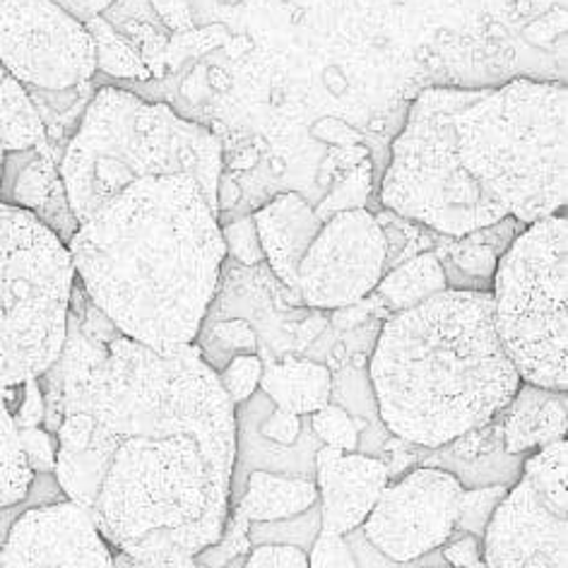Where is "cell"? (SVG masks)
Instances as JSON below:
<instances>
[{"instance_id":"obj_42","label":"cell","mask_w":568,"mask_h":568,"mask_svg":"<svg viewBox=\"0 0 568 568\" xmlns=\"http://www.w3.org/2000/svg\"><path fill=\"white\" fill-rule=\"evenodd\" d=\"M197 568H203V566H197Z\"/></svg>"},{"instance_id":"obj_37","label":"cell","mask_w":568,"mask_h":568,"mask_svg":"<svg viewBox=\"0 0 568 568\" xmlns=\"http://www.w3.org/2000/svg\"><path fill=\"white\" fill-rule=\"evenodd\" d=\"M444 559L450 568H463L481 559V539L475 535H465L458 539H448L444 545Z\"/></svg>"},{"instance_id":"obj_21","label":"cell","mask_w":568,"mask_h":568,"mask_svg":"<svg viewBox=\"0 0 568 568\" xmlns=\"http://www.w3.org/2000/svg\"><path fill=\"white\" fill-rule=\"evenodd\" d=\"M47 138L44 121L30 92L12 75H0V150H34Z\"/></svg>"},{"instance_id":"obj_2","label":"cell","mask_w":568,"mask_h":568,"mask_svg":"<svg viewBox=\"0 0 568 568\" xmlns=\"http://www.w3.org/2000/svg\"><path fill=\"white\" fill-rule=\"evenodd\" d=\"M566 97L564 82L523 78L422 92L390 148L383 207L450 239L564 212Z\"/></svg>"},{"instance_id":"obj_19","label":"cell","mask_w":568,"mask_h":568,"mask_svg":"<svg viewBox=\"0 0 568 568\" xmlns=\"http://www.w3.org/2000/svg\"><path fill=\"white\" fill-rule=\"evenodd\" d=\"M102 18L123 39V44L140 55L150 75H160L172 32L166 30L150 0H113Z\"/></svg>"},{"instance_id":"obj_29","label":"cell","mask_w":568,"mask_h":568,"mask_svg":"<svg viewBox=\"0 0 568 568\" xmlns=\"http://www.w3.org/2000/svg\"><path fill=\"white\" fill-rule=\"evenodd\" d=\"M222 239L226 246V255H234L239 263L244 265H258L265 261V253L258 239V230H255L253 215L241 217L232 224L222 226Z\"/></svg>"},{"instance_id":"obj_25","label":"cell","mask_w":568,"mask_h":568,"mask_svg":"<svg viewBox=\"0 0 568 568\" xmlns=\"http://www.w3.org/2000/svg\"><path fill=\"white\" fill-rule=\"evenodd\" d=\"M368 193H372V164L362 162L335 183L331 193L316 207V215L328 217L333 212L366 207Z\"/></svg>"},{"instance_id":"obj_22","label":"cell","mask_w":568,"mask_h":568,"mask_svg":"<svg viewBox=\"0 0 568 568\" xmlns=\"http://www.w3.org/2000/svg\"><path fill=\"white\" fill-rule=\"evenodd\" d=\"M34 473L20 446V432L8 407V388H0V508L30 499Z\"/></svg>"},{"instance_id":"obj_3","label":"cell","mask_w":568,"mask_h":568,"mask_svg":"<svg viewBox=\"0 0 568 568\" xmlns=\"http://www.w3.org/2000/svg\"><path fill=\"white\" fill-rule=\"evenodd\" d=\"M68 251L88 300L154 349L195 343L226 258L217 210L191 176L131 183L80 222Z\"/></svg>"},{"instance_id":"obj_13","label":"cell","mask_w":568,"mask_h":568,"mask_svg":"<svg viewBox=\"0 0 568 568\" xmlns=\"http://www.w3.org/2000/svg\"><path fill=\"white\" fill-rule=\"evenodd\" d=\"M388 481L390 473L383 460L323 446L316 453L321 530L349 535L362 528Z\"/></svg>"},{"instance_id":"obj_30","label":"cell","mask_w":568,"mask_h":568,"mask_svg":"<svg viewBox=\"0 0 568 568\" xmlns=\"http://www.w3.org/2000/svg\"><path fill=\"white\" fill-rule=\"evenodd\" d=\"M306 564L308 568H359L347 537L323 530L306 551Z\"/></svg>"},{"instance_id":"obj_27","label":"cell","mask_w":568,"mask_h":568,"mask_svg":"<svg viewBox=\"0 0 568 568\" xmlns=\"http://www.w3.org/2000/svg\"><path fill=\"white\" fill-rule=\"evenodd\" d=\"M217 376L224 393L230 395V400L234 405H241L261 388L263 362L255 357V354H236V357L226 362V366Z\"/></svg>"},{"instance_id":"obj_35","label":"cell","mask_w":568,"mask_h":568,"mask_svg":"<svg viewBox=\"0 0 568 568\" xmlns=\"http://www.w3.org/2000/svg\"><path fill=\"white\" fill-rule=\"evenodd\" d=\"M212 343L220 352L234 354L239 349H255V333L246 321H226L212 328Z\"/></svg>"},{"instance_id":"obj_24","label":"cell","mask_w":568,"mask_h":568,"mask_svg":"<svg viewBox=\"0 0 568 568\" xmlns=\"http://www.w3.org/2000/svg\"><path fill=\"white\" fill-rule=\"evenodd\" d=\"M311 426H314V432L323 442V446H331L337 450H357L364 422L352 417L345 407L328 403L311 415Z\"/></svg>"},{"instance_id":"obj_32","label":"cell","mask_w":568,"mask_h":568,"mask_svg":"<svg viewBox=\"0 0 568 568\" xmlns=\"http://www.w3.org/2000/svg\"><path fill=\"white\" fill-rule=\"evenodd\" d=\"M244 568H308L306 551L296 545H261L248 554Z\"/></svg>"},{"instance_id":"obj_16","label":"cell","mask_w":568,"mask_h":568,"mask_svg":"<svg viewBox=\"0 0 568 568\" xmlns=\"http://www.w3.org/2000/svg\"><path fill=\"white\" fill-rule=\"evenodd\" d=\"M566 390H549L520 381L514 400L506 407L504 446L510 456L535 453L566 438Z\"/></svg>"},{"instance_id":"obj_17","label":"cell","mask_w":568,"mask_h":568,"mask_svg":"<svg viewBox=\"0 0 568 568\" xmlns=\"http://www.w3.org/2000/svg\"><path fill=\"white\" fill-rule=\"evenodd\" d=\"M316 504V481L255 470L248 475L246 491L241 496L236 514L244 516L248 523L267 525L300 518L308 514Z\"/></svg>"},{"instance_id":"obj_40","label":"cell","mask_w":568,"mask_h":568,"mask_svg":"<svg viewBox=\"0 0 568 568\" xmlns=\"http://www.w3.org/2000/svg\"><path fill=\"white\" fill-rule=\"evenodd\" d=\"M3 158H6V152L0 150V172H3Z\"/></svg>"},{"instance_id":"obj_41","label":"cell","mask_w":568,"mask_h":568,"mask_svg":"<svg viewBox=\"0 0 568 568\" xmlns=\"http://www.w3.org/2000/svg\"><path fill=\"white\" fill-rule=\"evenodd\" d=\"M434 568H450V566H448V564H446V566H434Z\"/></svg>"},{"instance_id":"obj_11","label":"cell","mask_w":568,"mask_h":568,"mask_svg":"<svg viewBox=\"0 0 568 568\" xmlns=\"http://www.w3.org/2000/svg\"><path fill=\"white\" fill-rule=\"evenodd\" d=\"M463 491V481L442 467L412 470L381 491L362 525L364 537L395 564L417 561L456 532Z\"/></svg>"},{"instance_id":"obj_6","label":"cell","mask_w":568,"mask_h":568,"mask_svg":"<svg viewBox=\"0 0 568 568\" xmlns=\"http://www.w3.org/2000/svg\"><path fill=\"white\" fill-rule=\"evenodd\" d=\"M75 265L32 212L0 203V388L44 376L65 343Z\"/></svg>"},{"instance_id":"obj_38","label":"cell","mask_w":568,"mask_h":568,"mask_svg":"<svg viewBox=\"0 0 568 568\" xmlns=\"http://www.w3.org/2000/svg\"><path fill=\"white\" fill-rule=\"evenodd\" d=\"M53 3L61 6L65 12H70V16L80 20L82 24H88L90 20L102 16L113 0H53Z\"/></svg>"},{"instance_id":"obj_15","label":"cell","mask_w":568,"mask_h":568,"mask_svg":"<svg viewBox=\"0 0 568 568\" xmlns=\"http://www.w3.org/2000/svg\"><path fill=\"white\" fill-rule=\"evenodd\" d=\"M253 222L270 270L284 287L294 290L296 267L321 224L316 207L302 193H282L255 212Z\"/></svg>"},{"instance_id":"obj_33","label":"cell","mask_w":568,"mask_h":568,"mask_svg":"<svg viewBox=\"0 0 568 568\" xmlns=\"http://www.w3.org/2000/svg\"><path fill=\"white\" fill-rule=\"evenodd\" d=\"M20 400L12 407V419L18 429H32V426H44V393H41L39 381H27L20 386Z\"/></svg>"},{"instance_id":"obj_7","label":"cell","mask_w":568,"mask_h":568,"mask_svg":"<svg viewBox=\"0 0 568 568\" xmlns=\"http://www.w3.org/2000/svg\"><path fill=\"white\" fill-rule=\"evenodd\" d=\"M494 325L520 381L568 390V220L532 222L499 255L491 277Z\"/></svg>"},{"instance_id":"obj_34","label":"cell","mask_w":568,"mask_h":568,"mask_svg":"<svg viewBox=\"0 0 568 568\" xmlns=\"http://www.w3.org/2000/svg\"><path fill=\"white\" fill-rule=\"evenodd\" d=\"M261 434L277 446H294L302 434V417L294 415V412L275 407L273 415L263 422Z\"/></svg>"},{"instance_id":"obj_10","label":"cell","mask_w":568,"mask_h":568,"mask_svg":"<svg viewBox=\"0 0 568 568\" xmlns=\"http://www.w3.org/2000/svg\"><path fill=\"white\" fill-rule=\"evenodd\" d=\"M388 236L366 207L321 217L294 275V294L314 308L362 302L386 275Z\"/></svg>"},{"instance_id":"obj_20","label":"cell","mask_w":568,"mask_h":568,"mask_svg":"<svg viewBox=\"0 0 568 568\" xmlns=\"http://www.w3.org/2000/svg\"><path fill=\"white\" fill-rule=\"evenodd\" d=\"M444 290H448L444 263L434 253H422L383 275L374 292H378L386 306L397 314V311L417 306Z\"/></svg>"},{"instance_id":"obj_12","label":"cell","mask_w":568,"mask_h":568,"mask_svg":"<svg viewBox=\"0 0 568 568\" xmlns=\"http://www.w3.org/2000/svg\"><path fill=\"white\" fill-rule=\"evenodd\" d=\"M0 568H113V549L80 504L24 501L0 542Z\"/></svg>"},{"instance_id":"obj_5","label":"cell","mask_w":568,"mask_h":568,"mask_svg":"<svg viewBox=\"0 0 568 568\" xmlns=\"http://www.w3.org/2000/svg\"><path fill=\"white\" fill-rule=\"evenodd\" d=\"M59 172L78 224L150 176H191L212 210H220L222 148L215 133L131 90L102 88L92 97Z\"/></svg>"},{"instance_id":"obj_1","label":"cell","mask_w":568,"mask_h":568,"mask_svg":"<svg viewBox=\"0 0 568 568\" xmlns=\"http://www.w3.org/2000/svg\"><path fill=\"white\" fill-rule=\"evenodd\" d=\"M55 485L113 549V568H197L230 523L236 405L195 343H97L68 314L59 359L39 376Z\"/></svg>"},{"instance_id":"obj_26","label":"cell","mask_w":568,"mask_h":568,"mask_svg":"<svg viewBox=\"0 0 568 568\" xmlns=\"http://www.w3.org/2000/svg\"><path fill=\"white\" fill-rule=\"evenodd\" d=\"M506 491H508V487H504V485L465 489L463 499H460L456 530H460L465 535H475L481 539V535H485L487 525L494 516V510L499 508V504L504 501Z\"/></svg>"},{"instance_id":"obj_14","label":"cell","mask_w":568,"mask_h":568,"mask_svg":"<svg viewBox=\"0 0 568 568\" xmlns=\"http://www.w3.org/2000/svg\"><path fill=\"white\" fill-rule=\"evenodd\" d=\"M0 203L32 212L65 246L80 226L70 210L61 172L39 148L6 154L0 172Z\"/></svg>"},{"instance_id":"obj_28","label":"cell","mask_w":568,"mask_h":568,"mask_svg":"<svg viewBox=\"0 0 568 568\" xmlns=\"http://www.w3.org/2000/svg\"><path fill=\"white\" fill-rule=\"evenodd\" d=\"M499 255L501 253L494 251L489 241L485 244V241H475L473 236H463L460 244L450 251V261L465 277L491 282Z\"/></svg>"},{"instance_id":"obj_8","label":"cell","mask_w":568,"mask_h":568,"mask_svg":"<svg viewBox=\"0 0 568 568\" xmlns=\"http://www.w3.org/2000/svg\"><path fill=\"white\" fill-rule=\"evenodd\" d=\"M568 444L530 453L481 535L487 568H568Z\"/></svg>"},{"instance_id":"obj_31","label":"cell","mask_w":568,"mask_h":568,"mask_svg":"<svg viewBox=\"0 0 568 568\" xmlns=\"http://www.w3.org/2000/svg\"><path fill=\"white\" fill-rule=\"evenodd\" d=\"M20 446L24 458L30 463L34 477L37 475H53L55 470V453H59V438L44 426H32V429H18Z\"/></svg>"},{"instance_id":"obj_4","label":"cell","mask_w":568,"mask_h":568,"mask_svg":"<svg viewBox=\"0 0 568 568\" xmlns=\"http://www.w3.org/2000/svg\"><path fill=\"white\" fill-rule=\"evenodd\" d=\"M381 422L442 448L487 426L520 386L494 325L489 290H444L397 311L368 362Z\"/></svg>"},{"instance_id":"obj_9","label":"cell","mask_w":568,"mask_h":568,"mask_svg":"<svg viewBox=\"0 0 568 568\" xmlns=\"http://www.w3.org/2000/svg\"><path fill=\"white\" fill-rule=\"evenodd\" d=\"M0 65L24 88L68 92L94 78V39L53 0H0Z\"/></svg>"},{"instance_id":"obj_18","label":"cell","mask_w":568,"mask_h":568,"mask_svg":"<svg viewBox=\"0 0 568 568\" xmlns=\"http://www.w3.org/2000/svg\"><path fill=\"white\" fill-rule=\"evenodd\" d=\"M261 388L275 407L311 417L316 409L331 403L333 374L328 366L311 359H287L273 366H263Z\"/></svg>"},{"instance_id":"obj_36","label":"cell","mask_w":568,"mask_h":568,"mask_svg":"<svg viewBox=\"0 0 568 568\" xmlns=\"http://www.w3.org/2000/svg\"><path fill=\"white\" fill-rule=\"evenodd\" d=\"M150 3L172 34L191 30V0H150Z\"/></svg>"},{"instance_id":"obj_39","label":"cell","mask_w":568,"mask_h":568,"mask_svg":"<svg viewBox=\"0 0 568 568\" xmlns=\"http://www.w3.org/2000/svg\"><path fill=\"white\" fill-rule=\"evenodd\" d=\"M463 568H487V564L485 561H475V564H467V566H463Z\"/></svg>"},{"instance_id":"obj_23","label":"cell","mask_w":568,"mask_h":568,"mask_svg":"<svg viewBox=\"0 0 568 568\" xmlns=\"http://www.w3.org/2000/svg\"><path fill=\"white\" fill-rule=\"evenodd\" d=\"M88 32L94 39V49H97V70L111 75V78H121V80H150V70L145 63L140 61V55L123 44V39L113 32V27L99 16L90 20Z\"/></svg>"}]
</instances>
